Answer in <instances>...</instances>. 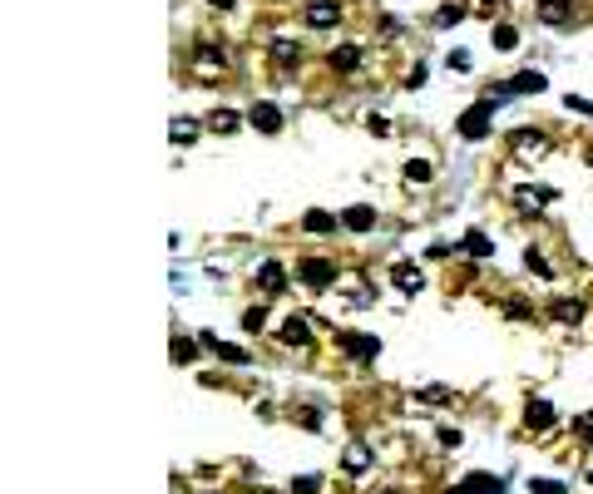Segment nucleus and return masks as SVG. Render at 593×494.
<instances>
[{"mask_svg":"<svg viewBox=\"0 0 593 494\" xmlns=\"http://www.w3.org/2000/svg\"><path fill=\"white\" fill-rule=\"evenodd\" d=\"M450 494H504V475H490V470H470L465 480H455Z\"/></svg>","mask_w":593,"mask_h":494,"instance_id":"1","label":"nucleus"},{"mask_svg":"<svg viewBox=\"0 0 593 494\" xmlns=\"http://www.w3.org/2000/svg\"><path fill=\"white\" fill-rule=\"evenodd\" d=\"M247 124H252L257 134H282V109H277L272 99H257V104L247 109Z\"/></svg>","mask_w":593,"mask_h":494,"instance_id":"2","label":"nucleus"},{"mask_svg":"<svg viewBox=\"0 0 593 494\" xmlns=\"http://www.w3.org/2000/svg\"><path fill=\"white\" fill-rule=\"evenodd\" d=\"M336 341H341V351H346V356H356V361H371V356L381 351V341H376V336H366V331H341Z\"/></svg>","mask_w":593,"mask_h":494,"instance_id":"3","label":"nucleus"},{"mask_svg":"<svg viewBox=\"0 0 593 494\" xmlns=\"http://www.w3.org/2000/svg\"><path fill=\"white\" fill-rule=\"evenodd\" d=\"M306 25H311V30L341 25V5H336V0H311V5H306Z\"/></svg>","mask_w":593,"mask_h":494,"instance_id":"4","label":"nucleus"},{"mask_svg":"<svg viewBox=\"0 0 593 494\" xmlns=\"http://www.w3.org/2000/svg\"><path fill=\"white\" fill-rule=\"evenodd\" d=\"M296 272H301V282H306V287H316V292H321V287L336 277V262H326V257H306Z\"/></svg>","mask_w":593,"mask_h":494,"instance_id":"5","label":"nucleus"},{"mask_svg":"<svg viewBox=\"0 0 593 494\" xmlns=\"http://www.w3.org/2000/svg\"><path fill=\"white\" fill-rule=\"evenodd\" d=\"M203 351H213V356H218V361H228V366H247V361H252L242 346H228V341H218L213 331H203Z\"/></svg>","mask_w":593,"mask_h":494,"instance_id":"6","label":"nucleus"},{"mask_svg":"<svg viewBox=\"0 0 593 494\" xmlns=\"http://www.w3.org/2000/svg\"><path fill=\"white\" fill-rule=\"evenodd\" d=\"M544 85H549V80H544L539 70H519L514 80H504V90H509V95H544Z\"/></svg>","mask_w":593,"mask_h":494,"instance_id":"7","label":"nucleus"},{"mask_svg":"<svg viewBox=\"0 0 593 494\" xmlns=\"http://www.w3.org/2000/svg\"><path fill=\"white\" fill-rule=\"evenodd\" d=\"M341 227H346V232H371V227H376V208H366V203L346 208V213H341Z\"/></svg>","mask_w":593,"mask_h":494,"instance_id":"8","label":"nucleus"},{"mask_svg":"<svg viewBox=\"0 0 593 494\" xmlns=\"http://www.w3.org/2000/svg\"><path fill=\"white\" fill-rule=\"evenodd\" d=\"M391 282H395V287H400V292H405V296H415V292H420V287H425V277H420V267H410V262H395V267H391Z\"/></svg>","mask_w":593,"mask_h":494,"instance_id":"9","label":"nucleus"},{"mask_svg":"<svg viewBox=\"0 0 593 494\" xmlns=\"http://www.w3.org/2000/svg\"><path fill=\"white\" fill-rule=\"evenodd\" d=\"M455 252H470V257H494V242L480 232V227H470V232L455 242Z\"/></svg>","mask_w":593,"mask_h":494,"instance_id":"10","label":"nucleus"},{"mask_svg":"<svg viewBox=\"0 0 593 494\" xmlns=\"http://www.w3.org/2000/svg\"><path fill=\"white\" fill-rule=\"evenodd\" d=\"M282 346H311V321H306V316L282 321Z\"/></svg>","mask_w":593,"mask_h":494,"instance_id":"11","label":"nucleus"},{"mask_svg":"<svg viewBox=\"0 0 593 494\" xmlns=\"http://www.w3.org/2000/svg\"><path fill=\"white\" fill-rule=\"evenodd\" d=\"M326 60H331L336 75H351V70H361V45H341V50H331Z\"/></svg>","mask_w":593,"mask_h":494,"instance_id":"12","label":"nucleus"},{"mask_svg":"<svg viewBox=\"0 0 593 494\" xmlns=\"http://www.w3.org/2000/svg\"><path fill=\"white\" fill-rule=\"evenodd\" d=\"M574 15V0H539V20L544 25H569Z\"/></svg>","mask_w":593,"mask_h":494,"instance_id":"13","label":"nucleus"},{"mask_svg":"<svg viewBox=\"0 0 593 494\" xmlns=\"http://www.w3.org/2000/svg\"><path fill=\"white\" fill-rule=\"evenodd\" d=\"M257 287H262V292H282V287H287L282 262H262V267H257Z\"/></svg>","mask_w":593,"mask_h":494,"instance_id":"14","label":"nucleus"},{"mask_svg":"<svg viewBox=\"0 0 593 494\" xmlns=\"http://www.w3.org/2000/svg\"><path fill=\"white\" fill-rule=\"evenodd\" d=\"M524 425H529V430H549V425H554V405H549V400H529Z\"/></svg>","mask_w":593,"mask_h":494,"instance_id":"15","label":"nucleus"},{"mask_svg":"<svg viewBox=\"0 0 593 494\" xmlns=\"http://www.w3.org/2000/svg\"><path fill=\"white\" fill-rule=\"evenodd\" d=\"M301 227L321 237V232H336V227H341V218H331V213H321V208H311V213L301 218Z\"/></svg>","mask_w":593,"mask_h":494,"instance_id":"16","label":"nucleus"},{"mask_svg":"<svg viewBox=\"0 0 593 494\" xmlns=\"http://www.w3.org/2000/svg\"><path fill=\"white\" fill-rule=\"evenodd\" d=\"M549 311H554L559 321H584V301H569V296H554Z\"/></svg>","mask_w":593,"mask_h":494,"instance_id":"17","label":"nucleus"},{"mask_svg":"<svg viewBox=\"0 0 593 494\" xmlns=\"http://www.w3.org/2000/svg\"><path fill=\"white\" fill-rule=\"evenodd\" d=\"M490 45H494V50H514V45H519V30H514V25H494Z\"/></svg>","mask_w":593,"mask_h":494,"instance_id":"18","label":"nucleus"},{"mask_svg":"<svg viewBox=\"0 0 593 494\" xmlns=\"http://www.w3.org/2000/svg\"><path fill=\"white\" fill-rule=\"evenodd\" d=\"M272 60H277V65H296V60H301V45H292V40H272Z\"/></svg>","mask_w":593,"mask_h":494,"instance_id":"19","label":"nucleus"},{"mask_svg":"<svg viewBox=\"0 0 593 494\" xmlns=\"http://www.w3.org/2000/svg\"><path fill=\"white\" fill-rule=\"evenodd\" d=\"M465 20V5H440L435 10V30H450V25H460Z\"/></svg>","mask_w":593,"mask_h":494,"instance_id":"20","label":"nucleus"},{"mask_svg":"<svg viewBox=\"0 0 593 494\" xmlns=\"http://www.w3.org/2000/svg\"><path fill=\"white\" fill-rule=\"evenodd\" d=\"M208 129H218V134H233V129H237V114H233V109H213V114H208Z\"/></svg>","mask_w":593,"mask_h":494,"instance_id":"21","label":"nucleus"},{"mask_svg":"<svg viewBox=\"0 0 593 494\" xmlns=\"http://www.w3.org/2000/svg\"><path fill=\"white\" fill-rule=\"evenodd\" d=\"M514 139H519V154H524V159H539V154H549V144H544L539 134H514Z\"/></svg>","mask_w":593,"mask_h":494,"instance_id":"22","label":"nucleus"},{"mask_svg":"<svg viewBox=\"0 0 593 494\" xmlns=\"http://www.w3.org/2000/svg\"><path fill=\"white\" fill-rule=\"evenodd\" d=\"M400 173H405V183H430V173H435V168H430L425 159H410V163H405Z\"/></svg>","mask_w":593,"mask_h":494,"instance_id":"23","label":"nucleus"},{"mask_svg":"<svg viewBox=\"0 0 593 494\" xmlns=\"http://www.w3.org/2000/svg\"><path fill=\"white\" fill-rule=\"evenodd\" d=\"M169 134H173V144H193V139H198V124H193V119H173V124H169Z\"/></svg>","mask_w":593,"mask_h":494,"instance_id":"24","label":"nucleus"},{"mask_svg":"<svg viewBox=\"0 0 593 494\" xmlns=\"http://www.w3.org/2000/svg\"><path fill=\"white\" fill-rule=\"evenodd\" d=\"M366 465H371V450H366V445H351V450H346V470H351V475H361Z\"/></svg>","mask_w":593,"mask_h":494,"instance_id":"25","label":"nucleus"},{"mask_svg":"<svg viewBox=\"0 0 593 494\" xmlns=\"http://www.w3.org/2000/svg\"><path fill=\"white\" fill-rule=\"evenodd\" d=\"M445 70L450 75H470V50H450L445 55Z\"/></svg>","mask_w":593,"mask_h":494,"instance_id":"26","label":"nucleus"},{"mask_svg":"<svg viewBox=\"0 0 593 494\" xmlns=\"http://www.w3.org/2000/svg\"><path fill=\"white\" fill-rule=\"evenodd\" d=\"M262 326H267V311H262V306H252V311H242V331H252V336H257Z\"/></svg>","mask_w":593,"mask_h":494,"instance_id":"27","label":"nucleus"},{"mask_svg":"<svg viewBox=\"0 0 593 494\" xmlns=\"http://www.w3.org/2000/svg\"><path fill=\"white\" fill-rule=\"evenodd\" d=\"M198 346H203V341H188V336H178V341H173V361H193Z\"/></svg>","mask_w":593,"mask_h":494,"instance_id":"28","label":"nucleus"},{"mask_svg":"<svg viewBox=\"0 0 593 494\" xmlns=\"http://www.w3.org/2000/svg\"><path fill=\"white\" fill-rule=\"evenodd\" d=\"M529 494H569L559 480H529Z\"/></svg>","mask_w":593,"mask_h":494,"instance_id":"29","label":"nucleus"},{"mask_svg":"<svg viewBox=\"0 0 593 494\" xmlns=\"http://www.w3.org/2000/svg\"><path fill=\"white\" fill-rule=\"evenodd\" d=\"M292 490H296V494H316V490H321V475H301Z\"/></svg>","mask_w":593,"mask_h":494,"instance_id":"30","label":"nucleus"},{"mask_svg":"<svg viewBox=\"0 0 593 494\" xmlns=\"http://www.w3.org/2000/svg\"><path fill=\"white\" fill-rule=\"evenodd\" d=\"M524 262H529V272H539V277H549V262H544V257H539V252H534V247H529V252H524Z\"/></svg>","mask_w":593,"mask_h":494,"instance_id":"31","label":"nucleus"},{"mask_svg":"<svg viewBox=\"0 0 593 494\" xmlns=\"http://www.w3.org/2000/svg\"><path fill=\"white\" fill-rule=\"evenodd\" d=\"M574 430H579L584 440H593V410H589V415H574Z\"/></svg>","mask_w":593,"mask_h":494,"instance_id":"32","label":"nucleus"},{"mask_svg":"<svg viewBox=\"0 0 593 494\" xmlns=\"http://www.w3.org/2000/svg\"><path fill=\"white\" fill-rule=\"evenodd\" d=\"M504 316H514V321H524V316H529V301H504Z\"/></svg>","mask_w":593,"mask_h":494,"instance_id":"33","label":"nucleus"},{"mask_svg":"<svg viewBox=\"0 0 593 494\" xmlns=\"http://www.w3.org/2000/svg\"><path fill=\"white\" fill-rule=\"evenodd\" d=\"M564 104H569L574 114H593V99H579V95H569V99H564Z\"/></svg>","mask_w":593,"mask_h":494,"instance_id":"34","label":"nucleus"},{"mask_svg":"<svg viewBox=\"0 0 593 494\" xmlns=\"http://www.w3.org/2000/svg\"><path fill=\"white\" fill-rule=\"evenodd\" d=\"M301 425L306 430H321V410H301Z\"/></svg>","mask_w":593,"mask_h":494,"instance_id":"35","label":"nucleus"},{"mask_svg":"<svg viewBox=\"0 0 593 494\" xmlns=\"http://www.w3.org/2000/svg\"><path fill=\"white\" fill-rule=\"evenodd\" d=\"M208 5H218V10H228V5H233V0H208Z\"/></svg>","mask_w":593,"mask_h":494,"instance_id":"36","label":"nucleus"}]
</instances>
